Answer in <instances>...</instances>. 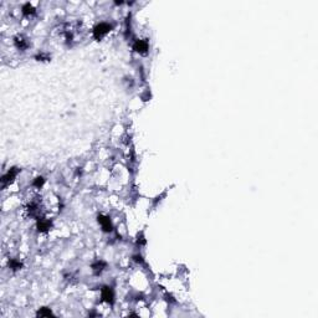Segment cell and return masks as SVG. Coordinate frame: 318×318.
I'll list each match as a JSON object with an SVG mask.
<instances>
[{
    "label": "cell",
    "instance_id": "1",
    "mask_svg": "<svg viewBox=\"0 0 318 318\" xmlns=\"http://www.w3.org/2000/svg\"><path fill=\"white\" fill-rule=\"evenodd\" d=\"M110 30H111V25H110V24L101 23L100 25H97V26L95 28V30H93V36H95L97 40H100V39L103 38Z\"/></svg>",
    "mask_w": 318,
    "mask_h": 318
},
{
    "label": "cell",
    "instance_id": "2",
    "mask_svg": "<svg viewBox=\"0 0 318 318\" xmlns=\"http://www.w3.org/2000/svg\"><path fill=\"white\" fill-rule=\"evenodd\" d=\"M134 50H136L137 52H139V54L146 52V51L148 50V43L144 41V40H138V41H136V44H134Z\"/></svg>",
    "mask_w": 318,
    "mask_h": 318
},
{
    "label": "cell",
    "instance_id": "3",
    "mask_svg": "<svg viewBox=\"0 0 318 318\" xmlns=\"http://www.w3.org/2000/svg\"><path fill=\"white\" fill-rule=\"evenodd\" d=\"M98 222L102 225V227H103L105 231H111V230H112L111 220H110L107 216H100V217H98Z\"/></svg>",
    "mask_w": 318,
    "mask_h": 318
},
{
    "label": "cell",
    "instance_id": "4",
    "mask_svg": "<svg viewBox=\"0 0 318 318\" xmlns=\"http://www.w3.org/2000/svg\"><path fill=\"white\" fill-rule=\"evenodd\" d=\"M102 298L107 302H112L113 301V291L111 287H105L102 289Z\"/></svg>",
    "mask_w": 318,
    "mask_h": 318
},
{
    "label": "cell",
    "instance_id": "5",
    "mask_svg": "<svg viewBox=\"0 0 318 318\" xmlns=\"http://www.w3.org/2000/svg\"><path fill=\"white\" fill-rule=\"evenodd\" d=\"M16 170H15V168H13V169H10L8 173H7V175H4L3 177V179H2V181H3V184L5 185V184H8V183H10L14 178H15V175H16Z\"/></svg>",
    "mask_w": 318,
    "mask_h": 318
},
{
    "label": "cell",
    "instance_id": "6",
    "mask_svg": "<svg viewBox=\"0 0 318 318\" xmlns=\"http://www.w3.org/2000/svg\"><path fill=\"white\" fill-rule=\"evenodd\" d=\"M15 43H16V45H18V47L19 49H26V46H28V43L24 40V39H21V38H18L16 40H15Z\"/></svg>",
    "mask_w": 318,
    "mask_h": 318
},
{
    "label": "cell",
    "instance_id": "7",
    "mask_svg": "<svg viewBox=\"0 0 318 318\" xmlns=\"http://www.w3.org/2000/svg\"><path fill=\"white\" fill-rule=\"evenodd\" d=\"M106 265L103 263V262H97L96 265H93V270L95 271H97V272H101L102 270H103V267H105Z\"/></svg>",
    "mask_w": 318,
    "mask_h": 318
},
{
    "label": "cell",
    "instance_id": "8",
    "mask_svg": "<svg viewBox=\"0 0 318 318\" xmlns=\"http://www.w3.org/2000/svg\"><path fill=\"white\" fill-rule=\"evenodd\" d=\"M23 11H24V14L28 15V14H33V13H34V9H33V7H31L30 4H28V5L24 7V10H23Z\"/></svg>",
    "mask_w": 318,
    "mask_h": 318
},
{
    "label": "cell",
    "instance_id": "9",
    "mask_svg": "<svg viewBox=\"0 0 318 318\" xmlns=\"http://www.w3.org/2000/svg\"><path fill=\"white\" fill-rule=\"evenodd\" d=\"M50 314H51V311H50V309L43 308L41 311H39V316H50Z\"/></svg>",
    "mask_w": 318,
    "mask_h": 318
},
{
    "label": "cell",
    "instance_id": "10",
    "mask_svg": "<svg viewBox=\"0 0 318 318\" xmlns=\"http://www.w3.org/2000/svg\"><path fill=\"white\" fill-rule=\"evenodd\" d=\"M36 186H41L43 184H44V179L43 178H38L36 180H35V183H34Z\"/></svg>",
    "mask_w": 318,
    "mask_h": 318
}]
</instances>
